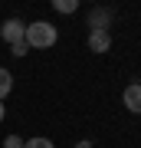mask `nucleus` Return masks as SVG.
Returning a JSON list of instances; mask_svg holds the SVG:
<instances>
[{
	"instance_id": "8",
	"label": "nucleus",
	"mask_w": 141,
	"mask_h": 148,
	"mask_svg": "<svg viewBox=\"0 0 141 148\" xmlns=\"http://www.w3.org/2000/svg\"><path fill=\"white\" fill-rule=\"evenodd\" d=\"M52 10H59V13H76L79 3H76V0H52Z\"/></svg>"
},
{
	"instance_id": "9",
	"label": "nucleus",
	"mask_w": 141,
	"mask_h": 148,
	"mask_svg": "<svg viewBox=\"0 0 141 148\" xmlns=\"http://www.w3.org/2000/svg\"><path fill=\"white\" fill-rule=\"evenodd\" d=\"M3 148H23V138H20V135H10V138L3 142Z\"/></svg>"
},
{
	"instance_id": "4",
	"label": "nucleus",
	"mask_w": 141,
	"mask_h": 148,
	"mask_svg": "<svg viewBox=\"0 0 141 148\" xmlns=\"http://www.w3.org/2000/svg\"><path fill=\"white\" fill-rule=\"evenodd\" d=\"M89 49L92 53H108L112 49V33L108 30H89Z\"/></svg>"
},
{
	"instance_id": "2",
	"label": "nucleus",
	"mask_w": 141,
	"mask_h": 148,
	"mask_svg": "<svg viewBox=\"0 0 141 148\" xmlns=\"http://www.w3.org/2000/svg\"><path fill=\"white\" fill-rule=\"evenodd\" d=\"M0 36H3V43H23V36H26V23L23 20H16V16H10V20L0 27Z\"/></svg>"
},
{
	"instance_id": "5",
	"label": "nucleus",
	"mask_w": 141,
	"mask_h": 148,
	"mask_svg": "<svg viewBox=\"0 0 141 148\" xmlns=\"http://www.w3.org/2000/svg\"><path fill=\"white\" fill-rule=\"evenodd\" d=\"M112 23V10H102V7H95L89 13V30H108Z\"/></svg>"
},
{
	"instance_id": "3",
	"label": "nucleus",
	"mask_w": 141,
	"mask_h": 148,
	"mask_svg": "<svg viewBox=\"0 0 141 148\" xmlns=\"http://www.w3.org/2000/svg\"><path fill=\"white\" fill-rule=\"evenodd\" d=\"M121 102H125V109L131 112V115H141V82L125 86V92H121Z\"/></svg>"
},
{
	"instance_id": "6",
	"label": "nucleus",
	"mask_w": 141,
	"mask_h": 148,
	"mask_svg": "<svg viewBox=\"0 0 141 148\" xmlns=\"http://www.w3.org/2000/svg\"><path fill=\"white\" fill-rule=\"evenodd\" d=\"M10 89H13V73L0 66V102H3L7 95H10Z\"/></svg>"
},
{
	"instance_id": "1",
	"label": "nucleus",
	"mask_w": 141,
	"mask_h": 148,
	"mask_svg": "<svg viewBox=\"0 0 141 148\" xmlns=\"http://www.w3.org/2000/svg\"><path fill=\"white\" fill-rule=\"evenodd\" d=\"M56 40H59V30L52 27V23H46V20L26 23V36H23V43H26L30 49H49V46H56Z\"/></svg>"
},
{
	"instance_id": "11",
	"label": "nucleus",
	"mask_w": 141,
	"mask_h": 148,
	"mask_svg": "<svg viewBox=\"0 0 141 148\" xmlns=\"http://www.w3.org/2000/svg\"><path fill=\"white\" fill-rule=\"evenodd\" d=\"M3 115H7V109H3V102H0V122H3Z\"/></svg>"
},
{
	"instance_id": "7",
	"label": "nucleus",
	"mask_w": 141,
	"mask_h": 148,
	"mask_svg": "<svg viewBox=\"0 0 141 148\" xmlns=\"http://www.w3.org/2000/svg\"><path fill=\"white\" fill-rule=\"evenodd\" d=\"M23 148H56V145H52V138L36 135V138H26V142H23Z\"/></svg>"
},
{
	"instance_id": "10",
	"label": "nucleus",
	"mask_w": 141,
	"mask_h": 148,
	"mask_svg": "<svg viewBox=\"0 0 141 148\" xmlns=\"http://www.w3.org/2000/svg\"><path fill=\"white\" fill-rule=\"evenodd\" d=\"M26 49H30L26 43H13V46H10V53H13V56H26Z\"/></svg>"
}]
</instances>
